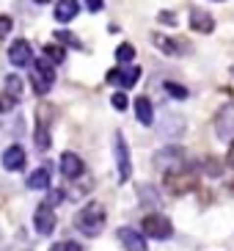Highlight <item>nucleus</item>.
I'll return each instance as SVG.
<instances>
[{
    "mask_svg": "<svg viewBox=\"0 0 234 251\" xmlns=\"http://www.w3.org/2000/svg\"><path fill=\"white\" fill-rule=\"evenodd\" d=\"M143 232H146L149 237H154V240H165V237H171L174 226H171V221L165 218V215L152 213V215L143 218Z\"/></svg>",
    "mask_w": 234,
    "mask_h": 251,
    "instance_id": "39448f33",
    "label": "nucleus"
},
{
    "mask_svg": "<svg viewBox=\"0 0 234 251\" xmlns=\"http://www.w3.org/2000/svg\"><path fill=\"white\" fill-rule=\"evenodd\" d=\"M3 169L6 171H22L25 169V149L22 147H8L6 152H3Z\"/></svg>",
    "mask_w": 234,
    "mask_h": 251,
    "instance_id": "ddd939ff",
    "label": "nucleus"
},
{
    "mask_svg": "<svg viewBox=\"0 0 234 251\" xmlns=\"http://www.w3.org/2000/svg\"><path fill=\"white\" fill-rule=\"evenodd\" d=\"M110 102H113V108L116 111H127V105H130V100H127L124 91H116V94L110 97Z\"/></svg>",
    "mask_w": 234,
    "mask_h": 251,
    "instance_id": "5701e85b",
    "label": "nucleus"
},
{
    "mask_svg": "<svg viewBox=\"0 0 234 251\" xmlns=\"http://www.w3.org/2000/svg\"><path fill=\"white\" fill-rule=\"evenodd\" d=\"M118 240L124 243L127 251H146V237L138 235L135 229L124 226V229H118Z\"/></svg>",
    "mask_w": 234,
    "mask_h": 251,
    "instance_id": "4468645a",
    "label": "nucleus"
},
{
    "mask_svg": "<svg viewBox=\"0 0 234 251\" xmlns=\"http://www.w3.org/2000/svg\"><path fill=\"white\" fill-rule=\"evenodd\" d=\"M116 58H118V61H132V58H135V50H132L130 45H121V47L116 50Z\"/></svg>",
    "mask_w": 234,
    "mask_h": 251,
    "instance_id": "bb28decb",
    "label": "nucleus"
},
{
    "mask_svg": "<svg viewBox=\"0 0 234 251\" xmlns=\"http://www.w3.org/2000/svg\"><path fill=\"white\" fill-rule=\"evenodd\" d=\"M11 28H14V23H11V17L0 14V39H6L8 33H11Z\"/></svg>",
    "mask_w": 234,
    "mask_h": 251,
    "instance_id": "a878e982",
    "label": "nucleus"
},
{
    "mask_svg": "<svg viewBox=\"0 0 234 251\" xmlns=\"http://www.w3.org/2000/svg\"><path fill=\"white\" fill-rule=\"evenodd\" d=\"M8 61L14 64V67H30L33 64V50L25 39H17L14 45L8 47Z\"/></svg>",
    "mask_w": 234,
    "mask_h": 251,
    "instance_id": "1a4fd4ad",
    "label": "nucleus"
},
{
    "mask_svg": "<svg viewBox=\"0 0 234 251\" xmlns=\"http://www.w3.org/2000/svg\"><path fill=\"white\" fill-rule=\"evenodd\" d=\"M36 3H39V6H44V3H50V0H36Z\"/></svg>",
    "mask_w": 234,
    "mask_h": 251,
    "instance_id": "2f4dec72",
    "label": "nucleus"
},
{
    "mask_svg": "<svg viewBox=\"0 0 234 251\" xmlns=\"http://www.w3.org/2000/svg\"><path fill=\"white\" fill-rule=\"evenodd\" d=\"M44 55L52 61V64H61V61L66 58V52H64V47H55V45H47L44 47Z\"/></svg>",
    "mask_w": 234,
    "mask_h": 251,
    "instance_id": "412c9836",
    "label": "nucleus"
},
{
    "mask_svg": "<svg viewBox=\"0 0 234 251\" xmlns=\"http://www.w3.org/2000/svg\"><path fill=\"white\" fill-rule=\"evenodd\" d=\"M226 163H229V166H232V169H234V147L229 149V155H226Z\"/></svg>",
    "mask_w": 234,
    "mask_h": 251,
    "instance_id": "7c9ffc66",
    "label": "nucleus"
},
{
    "mask_svg": "<svg viewBox=\"0 0 234 251\" xmlns=\"http://www.w3.org/2000/svg\"><path fill=\"white\" fill-rule=\"evenodd\" d=\"M86 6H88V11H99L102 8V0H86Z\"/></svg>",
    "mask_w": 234,
    "mask_h": 251,
    "instance_id": "c756f323",
    "label": "nucleus"
},
{
    "mask_svg": "<svg viewBox=\"0 0 234 251\" xmlns=\"http://www.w3.org/2000/svg\"><path fill=\"white\" fill-rule=\"evenodd\" d=\"M154 163H157V169H163V171L182 169V166H185V152H182L179 147L163 149V152H157V157H154Z\"/></svg>",
    "mask_w": 234,
    "mask_h": 251,
    "instance_id": "6e6552de",
    "label": "nucleus"
},
{
    "mask_svg": "<svg viewBox=\"0 0 234 251\" xmlns=\"http://www.w3.org/2000/svg\"><path fill=\"white\" fill-rule=\"evenodd\" d=\"M218 3H220V0H218Z\"/></svg>",
    "mask_w": 234,
    "mask_h": 251,
    "instance_id": "473e14b6",
    "label": "nucleus"
},
{
    "mask_svg": "<svg viewBox=\"0 0 234 251\" xmlns=\"http://www.w3.org/2000/svg\"><path fill=\"white\" fill-rule=\"evenodd\" d=\"M55 39H58V42H66L69 47H80V39L74 36V33H69V30H58Z\"/></svg>",
    "mask_w": 234,
    "mask_h": 251,
    "instance_id": "b1692460",
    "label": "nucleus"
},
{
    "mask_svg": "<svg viewBox=\"0 0 234 251\" xmlns=\"http://www.w3.org/2000/svg\"><path fill=\"white\" fill-rule=\"evenodd\" d=\"M28 188H30V191H47V188H50V171H47V169H36L28 177Z\"/></svg>",
    "mask_w": 234,
    "mask_h": 251,
    "instance_id": "6ab92c4d",
    "label": "nucleus"
},
{
    "mask_svg": "<svg viewBox=\"0 0 234 251\" xmlns=\"http://www.w3.org/2000/svg\"><path fill=\"white\" fill-rule=\"evenodd\" d=\"M50 251H83V249L77 243H72V240H61V243H55Z\"/></svg>",
    "mask_w": 234,
    "mask_h": 251,
    "instance_id": "cd10ccee",
    "label": "nucleus"
},
{
    "mask_svg": "<svg viewBox=\"0 0 234 251\" xmlns=\"http://www.w3.org/2000/svg\"><path fill=\"white\" fill-rule=\"evenodd\" d=\"M165 188H168L174 196H182V193H190L196 188V174L190 169H174V171H165Z\"/></svg>",
    "mask_w": 234,
    "mask_h": 251,
    "instance_id": "7ed1b4c3",
    "label": "nucleus"
},
{
    "mask_svg": "<svg viewBox=\"0 0 234 251\" xmlns=\"http://www.w3.org/2000/svg\"><path fill=\"white\" fill-rule=\"evenodd\" d=\"M113 152H116V169H118V179L127 182L132 177V160H130V147L121 133L113 135Z\"/></svg>",
    "mask_w": 234,
    "mask_h": 251,
    "instance_id": "20e7f679",
    "label": "nucleus"
},
{
    "mask_svg": "<svg viewBox=\"0 0 234 251\" xmlns=\"http://www.w3.org/2000/svg\"><path fill=\"white\" fill-rule=\"evenodd\" d=\"M152 42L160 47L165 55H187V50H190L185 39H168V36H163V33H154Z\"/></svg>",
    "mask_w": 234,
    "mask_h": 251,
    "instance_id": "9d476101",
    "label": "nucleus"
},
{
    "mask_svg": "<svg viewBox=\"0 0 234 251\" xmlns=\"http://www.w3.org/2000/svg\"><path fill=\"white\" fill-rule=\"evenodd\" d=\"M165 94H171L174 100H187V89L179 83H165Z\"/></svg>",
    "mask_w": 234,
    "mask_h": 251,
    "instance_id": "4be33fe9",
    "label": "nucleus"
},
{
    "mask_svg": "<svg viewBox=\"0 0 234 251\" xmlns=\"http://www.w3.org/2000/svg\"><path fill=\"white\" fill-rule=\"evenodd\" d=\"M33 226H36L39 235H52L55 229V213H52V204L50 201H42L33 213Z\"/></svg>",
    "mask_w": 234,
    "mask_h": 251,
    "instance_id": "0eeeda50",
    "label": "nucleus"
},
{
    "mask_svg": "<svg viewBox=\"0 0 234 251\" xmlns=\"http://www.w3.org/2000/svg\"><path fill=\"white\" fill-rule=\"evenodd\" d=\"M6 94H11L14 100H20V97H22V80L17 77V75H8V77H6Z\"/></svg>",
    "mask_w": 234,
    "mask_h": 251,
    "instance_id": "aec40b11",
    "label": "nucleus"
},
{
    "mask_svg": "<svg viewBox=\"0 0 234 251\" xmlns=\"http://www.w3.org/2000/svg\"><path fill=\"white\" fill-rule=\"evenodd\" d=\"M61 174L69 177V179L80 177L83 174V160L74 155V152H64V155H61Z\"/></svg>",
    "mask_w": 234,
    "mask_h": 251,
    "instance_id": "2eb2a0df",
    "label": "nucleus"
},
{
    "mask_svg": "<svg viewBox=\"0 0 234 251\" xmlns=\"http://www.w3.org/2000/svg\"><path fill=\"white\" fill-rule=\"evenodd\" d=\"M215 133L220 141H234V105H223L215 113Z\"/></svg>",
    "mask_w": 234,
    "mask_h": 251,
    "instance_id": "423d86ee",
    "label": "nucleus"
},
{
    "mask_svg": "<svg viewBox=\"0 0 234 251\" xmlns=\"http://www.w3.org/2000/svg\"><path fill=\"white\" fill-rule=\"evenodd\" d=\"M74 226L80 229L83 235L96 237L99 232H102V226H105V207L99 204V201H88L80 213H77V218H74Z\"/></svg>",
    "mask_w": 234,
    "mask_h": 251,
    "instance_id": "f257e3e1",
    "label": "nucleus"
},
{
    "mask_svg": "<svg viewBox=\"0 0 234 251\" xmlns=\"http://www.w3.org/2000/svg\"><path fill=\"white\" fill-rule=\"evenodd\" d=\"M135 116H138V122H140L143 127H149V125L154 122V108H152V102H149L143 94L135 100Z\"/></svg>",
    "mask_w": 234,
    "mask_h": 251,
    "instance_id": "dca6fc26",
    "label": "nucleus"
},
{
    "mask_svg": "<svg viewBox=\"0 0 234 251\" xmlns=\"http://www.w3.org/2000/svg\"><path fill=\"white\" fill-rule=\"evenodd\" d=\"M138 77H140L138 67H127V72L124 69H113V72H108V83H118V89H132Z\"/></svg>",
    "mask_w": 234,
    "mask_h": 251,
    "instance_id": "9b49d317",
    "label": "nucleus"
},
{
    "mask_svg": "<svg viewBox=\"0 0 234 251\" xmlns=\"http://www.w3.org/2000/svg\"><path fill=\"white\" fill-rule=\"evenodd\" d=\"M190 28L198 30V33H212V28H215L212 14L204 11V8H190Z\"/></svg>",
    "mask_w": 234,
    "mask_h": 251,
    "instance_id": "f8f14e48",
    "label": "nucleus"
},
{
    "mask_svg": "<svg viewBox=\"0 0 234 251\" xmlns=\"http://www.w3.org/2000/svg\"><path fill=\"white\" fill-rule=\"evenodd\" d=\"M160 23H165V25H176V14H174V11H163V14H160Z\"/></svg>",
    "mask_w": 234,
    "mask_h": 251,
    "instance_id": "c85d7f7f",
    "label": "nucleus"
},
{
    "mask_svg": "<svg viewBox=\"0 0 234 251\" xmlns=\"http://www.w3.org/2000/svg\"><path fill=\"white\" fill-rule=\"evenodd\" d=\"M52 80H55V64L47 58L36 61L33 69H30V86H33V91L36 94H47L52 89Z\"/></svg>",
    "mask_w": 234,
    "mask_h": 251,
    "instance_id": "f03ea898",
    "label": "nucleus"
},
{
    "mask_svg": "<svg viewBox=\"0 0 234 251\" xmlns=\"http://www.w3.org/2000/svg\"><path fill=\"white\" fill-rule=\"evenodd\" d=\"M14 97L11 94H0V113H8V111H14Z\"/></svg>",
    "mask_w": 234,
    "mask_h": 251,
    "instance_id": "393cba45",
    "label": "nucleus"
},
{
    "mask_svg": "<svg viewBox=\"0 0 234 251\" xmlns=\"http://www.w3.org/2000/svg\"><path fill=\"white\" fill-rule=\"evenodd\" d=\"M33 144L36 149H50V127H47V113L39 116V125H36V133H33Z\"/></svg>",
    "mask_w": 234,
    "mask_h": 251,
    "instance_id": "f3484780",
    "label": "nucleus"
},
{
    "mask_svg": "<svg viewBox=\"0 0 234 251\" xmlns=\"http://www.w3.org/2000/svg\"><path fill=\"white\" fill-rule=\"evenodd\" d=\"M77 11H80V3H77V0H58V6H55V20H58V23H69Z\"/></svg>",
    "mask_w": 234,
    "mask_h": 251,
    "instance_id": "a211bd4d",
    "label": "nucleus"
}]
</instances>
